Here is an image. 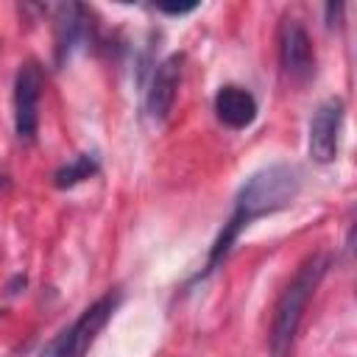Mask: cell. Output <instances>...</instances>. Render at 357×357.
I'll return each instance as SVG.
<instances>
[{
    "label": "cell",
    "instance_id": "9c48e42d",
    "mask_svg": "<svg viewBox=\"0 0 357 357\" xmlns=\"http://www.w3.org/2000/svg\"><path fill=\"white\" fill-rule=\"evenodd\" d=\"M257 98L245 89V86H237V84H226L218 89L215 95V114L223 126L240 131V128H248L254 120H257Z\"/></svg>",
    "mask_w": 357,
    "mask_h": 357
},
{
    "label": "cell",
    "instance_id": "8992f818",
    "mask_svg": "<svg viewBox=\"0 0 357 357\" xmlns=\"http://www.w3.org/2000/svg\"><path fill=\"white\" fill-rule=\"evenodd\" d=\"M343 114H346V103L343 98H326L312 120H310V156L318 165H329L337 156V145H340V128H343Z\"/></svg>",
    "mask_w": 357,
    "mask_h": 357
},
{
    "label": "cell",
    "instance_id": "4fadbf2b",
    "mask_svg": "<svg viewBox=\"0 0 357 357\" xmlns=\"http://www.w3.org/2000/svg\"><path fill=\"white\" fill-rule=\"evenodd\" d=\"M0 315H3V310H0Z\"/></svg>",
    "mask_w": 357,
    "mask_h": 357
},
{
    "label": "cell",
    "instance_id": "5b68a950",
    "mask_svg": "<svg viewBox=\"0 0 357 357\" xmlns=\"http://www.w3.org/2000/svg\"><path fill=\"white\" fill-rule=\"evenodd\" d=\"M279 64L284 75L293 81H307L315 70L312 39L296 17H284L279 25Z\"/></svg>",
    "mask_w": 357,
    "mask_h": 357
},
{
    "label": "cell",
    "instance_id": "52a82bcc",
    "mask_svg": "<svg viewBox=\"0 0 357 357\" xmlns=\"http://www.w3.org/2000/svg\"><path fill=\"white\" fill-rule=\"evenodd\" d=\"M181 70H184V53H170L151 73V84L145 92V109L153 120H167V114L173 112L176 92L181 84Z\"/></svg>",
    "mask_w": 357,
    "mask_h": 357
},
{
    "label": "cell",
    "instance_id": "277c9868",
    "mask_svg": "<svg viewBox=\"0 0 357 357\" xmlns=\"http://www.w3.org/2000/svg\"><path fill=\"white\" fill-rule=\"evenodd\" d=\"M45 89V70L39 61H25L14 78V131L22 142H31L39 131V100Z\"/></svg>",
    "mask_w": 357,
    "mask_h": 357
},
{
    "label": "cell",
    "instance_id": "30bf717a",
    "mask_svg": "<svg viewBox=\"0 0 357 357\" xmlns=\"http://www.w3.org/2000/svg\"><path fill=\"white\" fill-rule=\"evenodd\" d=\"M98 170H100V165H98V156H95V153H78L75 159H70L67 165H61V167L53 173V184H56L59 190H70V187H75V184L92 178Z\"/></svg>",
    "mask_w": 357,
    "mask_h": 357
},
{
    "label": "cell",
    "instance_id": "6da1fadb",
    "mask_svg": "<svg viewBox=\"0 0 357 357\" xmlns=\"http://www.w3.org/2000/svg\"><path fill=\"white\" fill-rule=\"evenodd\" d=\"M329 268H332V254L329 251H315L312 257H307L298 265L293 279L279 293L276 307H273V321H271V337H268V346H271L273 357H287L290 354V349L296 343V335H298V326H301V318H304V310H307L312 293L318 290L321 279L329 273Z\"/></svg>",
    "mask_w": 357,
    "mask_h": 357
},
{
    "label": "cell",
    "instance_id": "ba28073f",
    "mask_svg": "<svg viewBox=\"0 0 357 357\" xmlns=\"http://www.w3.org/2000/svg\"><path fill=\"white\" fill-rule=\"evenodd\" d=\"M53 31H56V64H64L73 56V50L89 36L86 8L81 3H59L53 8Z\"/></svg>",
    "mask_w": 357,
    "mask_h": 357
},
{
    "label": "cell",
    "instance_id": "7c38bea8",
    "mask_svg": "<svg viewBox=\"0 0 357 357\" xmlns=\"http://www.w3.org/2000/svg\"><path fill=\"white\" fill-rule=\"evenodd\" d=\"M343 8H346L343 3H326V8H324V11H326V25H329V28H335V25H340V17H343Z\"/></svg>",
    "mask_w": 357,
    "mask_h": 357
},
{
    "label": "cell",
    "instance_id": "8fae6325",
    "mask_svg": "<svg viewBox=\"0 0 357 357\" xmlns=\"http://www.w3.org/2000/svg\"><path fill=\"white\" fill-rule=\"evenodd\" d=\"M156 8L165 11V14H173V17H176V14H190V11H195L198 3H178V6H176V3H159Z\"/></svg>",
    "mask_w": 357,
    "mask_h": 357
},
{
    "label": "cell",
    "instance_id": "3957f363",
    "mask_svg": "<svg viewBox=\"0 0 357 357\" xmlns=\"http://www.w3.org/2000/svg\"><path fill=\"white\" fill-rule=\"evenodd\" d=\"M120 304V293H106L98 301H92L67 329H61L53 340L42 346L36 357H86L92 343L98 340L100 329L112 321L114 310Z\"/></svg>",
    "mask_w": 357,
    "mask_h": 357
},
{
    "label": "cell",
    "instance_id": "7a4b0ae2",
    "mask_svg": "<svg viewBox=\"0 0 357 357\" xmlns=\"http://www.w3.org/2000/svg\"><path fill=\"white\" fill-rule=\"evenodd\" d=\"M298 192H301V170L296 165L276 162V165L259 167L237 190L229 223H234L243 231L257 218H265V215H273L279 209H287L296 201Z\"/></svg>",
    "mask_w": 357,
    "mask_h": 357
}]
</instances>
